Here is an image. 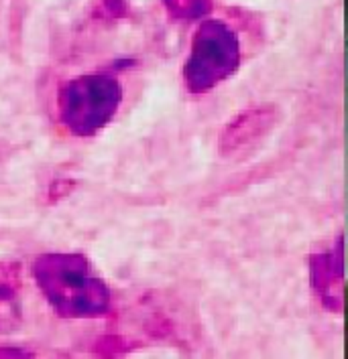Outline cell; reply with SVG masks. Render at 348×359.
Returning <instances> with one entry per match:
<instances>
[{"label": "cell", "mask_w": 348, "mask_h": 359, "mask_svg": "<svg viewBox=\"0 0 348 359\" xmlns=\"http://www.w3.org/2000/svg\"><path fill=\"white\" fill-rule=\"evenodd\" d=\"M122 90L115 77L92 74L70 81L59 95V118L70 133L90 136L102 130L120 106Z\"/></svg>", "instance_id": "2"}, {"label": "cell", "mask_w": 348, "mask_h": 359, "mask_svg": "<svg viewBox=\"0 0 348 359\" xmlns=\"http://www.w3.org/2000/svg\"><path fill=\"white\" fill-rule=\"evenodd\" d=\"M163 2H165V8L169 11V15L175 19H202V17L210 15V11H212L210 0H163Z\"/></svg>", "instance_id": "6"}, {"label": "cell", "mask_w": 348, "mask_h": 359, "mask_svg": "<svg viewBox=\"0 0 348 359\" xmlns=\"http://www.w3.org/2000/svg\"><path fill=\"white\" fill-rule=\"evenodd\" d=\"M43 297L65 319H98L110 311V290L79 254H43L33 264Z\"/></svg>", "instance_id": "1"}, {"label": "cell", "mask_w": 348, "mask_h": 359, "mask_svg": "<svg viewBox=\"0 0 348 359\" xmlns=\"http://www.w3.org/2000/svg\"><path fill=\"white\" fill-rule=\"evenodd\" d=\"M15 272L11 266L0 264V327L4 329L11 317L17 313V286H15Z\"/></svg>", "instance_id": "5"}, {"label": "cell", "mask_w": 348, "mask_h": 359, "mask_svg": "<svg viewBox=\"0 0 348 359\" xmlns=\"http://www.w3.org/2000/svg\"><path fill=\"white\" fill-rule=\"evenodd\" d=\"M240 61L238 37L222 20L206 19L192 43L186 61V83L193 94L210 92L214 86L231 77Z\"/></svg>", "instance_id": "3"}, {"label": "cell", "mask_w": 348, "mask_h": 359, "mask_svg": "<svg viewBox=\"0 0 348 359\" xmlns=\"http://www.w3.org/2000/svg\"><path fill=\"white\" fill-rule=\"evenodd\" d=\"M311 288L328 311H342L344 299V272H342V238H338L334 252L318 254L309 264Z\"/></svg>", "instance_id": "4"}]
</instances>
